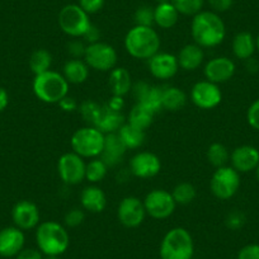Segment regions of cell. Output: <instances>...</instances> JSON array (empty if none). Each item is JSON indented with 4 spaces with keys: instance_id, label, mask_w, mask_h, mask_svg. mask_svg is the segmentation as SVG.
<instances>
[{
    "instance_id": "cell-1",
    "label": "cell",
    "mask_w": 259,
    "mask_h": 259,
    "mask_svg": "<svg viewBox=\"0 0 259 259\" xmlns=\"http://www.w3.org/2000/svg\"><path fill=\"white\" fill-rule=\"evenodd\" d=\"M191 36L194 44L202 49L216 47L226 37V27L223 18L212 11H202L192 17Z\"/></svg>"
},
{
    "instance_id": "cell-2",
    "label": "cell",
    "mask_w": 259,
    "mask_h": 259,
    "mask_svg": "<svg viewBox=\"0 0 259 259\" xmlns=\"http://www.w3.org/2000/svg\"><path fill=\"white\" fill-rule=\"evenodd\" d=\"M36 244L44 255H62L70 245L68 229L57 221L39 223L36 228Z\"/></svg>"
},
{
    "instance_id": "cell-3",
    "label": "cell",
    "mask_w": 259,
    "mask_h": 259,
    "mask_svg": "<svg viewBox=\"0 0 259 259\" xmlns=\"http://www.w3.org/2000/svg\"><path fill=\"white\" fill-rule=\"evenodd\" d=\"M124 49L130 56L149 60L160 51V36L153 27L134 26L124 36Z\"/></svg>"
},
{
    "instance_id": "cell-4",
    "label": "cell",
    "mask_w": 259,
    "mask_h": 259,
    "mask_svg": "<svg viewBox=\"0 0 259 259\" xmlns=\"http://www.w3.org/2000/svg\"><path fill=\"white\" fill-rule=\"evenodd\" d=\"M69 85L70 84L61 73L49 70L34 75L32 91L38 101L47 104H59V102L69 94Z\"/></svg>"
},
{
    "instance_id": "cell-5",
    "label": "cell",
    "mask_w": 259,
    "mask_h": 259,
    "mask_svg": "<svg viewBox=\"0 0 259 259\" xmlns=\"http://www.w3.org/2000/svg\"><path fill=\"white\" fill-rule=\"evenodd\" d=\"M194 241L187 229L173 228L163 236L159 248L160 259H193Z\"/></svg>"
},
{
    "instance_id": "cell-6",
    "label": "cell",
    "mask_w": 259,
    "mask_h": 259,
    "mask_svg": "<svg viewBox=\"0 0 259 259\" xmlns=\"http://www.w3.org/2000/svg\"><path fill=\"white\" fill-rule=\"evenodd\" d=\"M104 140L106 135L97 127H80L71 136V150L84 159L98 158L103 151Z\"/></svg>"
},
{
    "instance_id": "cell-7",
    "label": "cell",
    "mask_w": 259,
    "mask_h": 259,
    "mask_svg": "<svg viewBox=\"0 0 259 259\" xmlns=\"http://www.w3.org/2000/svg\"><path fill=\"white\" fill-rule=\"evenodd\" d=\"M57 23L65 34L73 38L84 37L92 26L89 14L79 7V4H68L62 7L57 16Z\"/></svg>"
},
{
    "instance_id": "cell-8",
    "label": "cell",
    "mask_w": 259,
    "mask_h": 259,
    "mask_svg": "<svg viewBox=\"0 0 259 259\" xmlns=\"http://www.w3.org/2000/svg\"><path fill=\"white\" fill-rule=\"evenodd\" d=\"M240 188V173L231 165L216 168L210 181L211 193L218 200L228 201L238 193Z\"/></svg>"
},
{
    "instance_id": "cell-9",
    "label": "cell",
    "mask_w": 259,
    "mask_h": 259,
    "mask_svg": "<svg viewBox=\"0 0 259 259\" xmlns=\"http://www.w3.org/2000/svg\"><path fill=\"white\" fill-rule=\"evenodd\" d=\"M83 60L87 62L89 69L101 73H109L117 66L118 55L112 45L98 41L87 45Z\"/></svg>"
},
{
    "instance_id": "cell-10",
    "label": "cell",
    "mask_w": 259,
    "mask_h": 259,
    "mask_svg": "<svg viewBox=\"0 0 259 259\" xmlns=\"http://www.w3.org/2000/svg\"><path fill=\"white\" fill-rule=\"evenodd\" d=\"M143 201L146 215L155 220H165V219L170 218L177 207L171 192L163 188L150 191Z\"/></svg>"
},
{
    "instance_id": "cell-11",
    "label": "cell",
    "mask_w": 259,
    "mask_h": 259,
    "mask_svg": "<svg viewBox=\"0 0 259 259\" xmlns=\"http://www.w3.org/2000/svg\"><path fill=\"white\" fill-rule=\"evenodd\" d=\"M85 159L74 151L62 154L57 160V174L68 186H76L85 179Z\"/></svg>"
},
{
    "instance_id": "cell-12",
    "label": "cell",
    "mask_w": 259,
    "mask_h": 259,
    "mask_svg": "<svg viewBox=\"0 0 259 259\" xmlns=\"http://www.w3.org/2000/svg\"><path fill=\"white\" fill-rule=\"evenodd\" d=\"M144 201L135 196H127L122 198L117 207V219L119 224L127 229L139 228L146 218Z\"/></svg>"
},
{
    "instance_id": "cell-13",
    "label": "cell",
    "mask_w": 259,
    "mask_h": 259,
    "mask_svg": "<svg viewBox=\"0 0 259 259\" xmlns=\"http://www.w3.org/2000/svg\"><path fill=\"white\" fill-rule=\"evenodd\" d=\"M191 101L200 109H213L223 101V92L218 84L205 79L192 87Z\"/></svg>"
},
{
    "instance_id": "cell-14",
    "label": "cell",
    "mask_w": 259,
    "mask_h": 259,
    "mask_svg": "<svg viewBox=\"0 0 259 259\" xmlns=\"http://www.w3.org/2000/svg\"><path fill=\"white\" fill-rule=\"evenodd\" d=\"M12 220L14 226L21 230H33L41 223L38 206L28 200H21L12 208Z\"/></svg>"
},
{
    "instance_id": "cell-15",
    "label": "cell",
    "mask_w": 259,
    "mask_h": 259,
    "mask_svg": "<svg viewBox=\"0 0 259 259\" xmlns=\"http://www.w3.org/2000/svg\"><path fill=\"white\" fill-rule=\"evenodd\" d=\"M161 170V160L156 154L150 151H140L130 160V171L140 179L154 178Z\"/></svg>"
},
{
    "instance_id": "cell-16",
    "label": "cell",
    "mask_w": 259,
    "mask_h": 259,
    "mask_svg": "<svg viewBox=\"0 0 259 259\" xmlns=\"http://www.w3.org/2000/svg\"><path fill=\"white\" fill-rule=\"evenodd\" d=\"M148 68L151 75L159 80H169L174 78L179 70L177 55L161 52L154 55L148 60Z\"/></svg>"
},
{
    "instance_id": "cell-17",
    "label": "cell",
    "mask_w": 259,
    "mask_h": 259,
    "mask_svg": "<svg viewBox=\"0 0 259 259\" xmlns=\"http://www.w3.org/2000/svg\"><path fill=\"white\" fill-rule=\"evenodd\" d=\"M235 71V62L226 56H218L208 60L203 68L206 80L218 84V85L230 80Z\"/></svg>"
},
{
    "instance_id": "cell-18",
    "label": "cell",
    "mask_w": 259,
    "mask_h": 259,
    "mask_svg": "<svg viewBox=\"0 0 259 259\" xmlns=\"http://www.w3.org/2000/svg\"><path fill=\"white\" fill-rule=\"evenodd\" d=\"M26 235L17 226H7L0 230V256L12 259L24 249Z\"/></svg>"
},
{
    "instance_id": "cell-19",
    "label": "cell",
    "mask_w": 259,
    "mask_h": 259,
    "mask_svg": "<svg viewBox=\"0 0 259 259\" xmlns=\"http://www.w3.org/2000/svg\"><path fill=\"white\" fill-rule=\"evenodd\" d=\"M230 163L240 174L255 170L259 164V150L251 145L238 146L230 153Z\"/></svg>"
},
{
    "instance_id": "cell-20",
    "label": "cell",
    "mask_w": 259,
    "mask_h": 259,
    "mask_svg": "<svg viewBox=\"0 0 259 259\" xmlns=\"http://www.w3.org/2000/svg\"><path fill=\"white\" fill-rule=\"evenodd\" d=\"M161 91H163V88H160V87L151 85L145 81H139V83L134 84L133 87L136 103L146 107L155 114L163 109V107H161Z\"/></svg>"
},
{
    "instance_id": "cell-21",
    "label": "cell",
    "mask_w": 259,
    "mask_h": 259,
    "mask_svg": "<svg viewBox=\"0 0 259 259\" xmlns=\"http://www.w3.org/2000/svg\"><path fill=\"white\" fill-rule=\"evenodd\" d=\"M179 69L184 71H196L205 61V51L197 44H187L177 55Z\"/></svg>"
},
{
    "instance_id": "cell-22",
    "label": "cell",
    "mask_w": 259,
    "mask_h": 259,
    "mask_svg": "<svg viewBox=\"0 0 259 259\" xmlns=\"http://www.w3.org/2000/svg\"><path fill=\"white\" fill-rule=\"evenodd\" d=\"M80 205L84 211L91 213H101L107 207V196L97 184L85 187L80 193Z\"/></svg>"
},
{
    "instance_id": "cell-23",
    "label": "cell",
    "mask_w": 259,
    "mask_h": 259,
    "mask_svg": "<svg viewBox=\"0 0 259 259\" xmlns=\"http://www.w3.org/2000/svg\"><path fill=\"white\" fill-rule=\"evenodd\" d=\"M126 151L127 149L124 148L118 135L117 134H108V135H106L104 148L101 154V158L111 168V166H116L121 163Z\"/></svg>"
},
{
    "instance_id": "cell-24",
    "label": "cell",
    "mask_w": 259,
    "mask_h": 259,
    "mask_svg": "<svg viewBox=\"0 0 259 259\" xmlns=\"http://www.w3.org/2000/svg\"><path fill=\"white\" fill-rule=\"evenodd\" d=\"M108 85L112 96L124 97L133 91V76L126 68L116 66L113 70L109 71Z\"/></svg>"
},
{
    "instance_id": "cell-25",
    "label": "cell",
    "mask_w": 259,
    "mask_h": 259,
    "mask_svg": "<svg viewBox=\"0 0 259 259\" xmlns=\"http://www.w3.org/2000/svg\"><path fill=\"white\" fill-rule=\"evenodd\" d=\"M231 50L236 59L243 60V61L251 59L254 52L256 51L255 37L250 32H239L238 34L234 36L233 42H231Z\"/></svg>"
},
{
    "instance_id": "cell-26",
    "label": "cell",
    "mask_w": 259,
    "mask_h": 259,
    "mask_svg": "<svg viewBox=\"0 0 259 259\" xmlns=\"http://www.w3.org/2000/svg\"><path fill=\"white\" fill-rule=\"evenodd\" d=\"M124 123L126 122H124V116L122 112L113 111L106 104L102 108L98 121L96 122L94 127L101 130L104 135H108V134H116Z\"/></svg>"
},
{
    "instance_id": "cell-27",
    "label": "cell",
    "mask_w": 259,
    "mask_h": 259,
    "mask_svg": "<svg viewBox=\"0 0 259 259\" xmlns=\"http://www.w3.org/2000/svg\"><path fill=\"white\" fill-rule=\"evenodd\" d=\"M179 16L170 0H164L154 8V24L161 29H170L177 24Z\"/></svg>"
},
{
    "instance_id": "cell-28",
    "label": "cell",
    "mask_w": 259,
    "mask_h": 259,
    "mask_svg": "<svg viewBox=\"0 0 259 259\" xmlns=\"http://www.w3.org/2000/svg\"><path fill=\"white\" fill-rule=\"evenodd\" d=\"M89 66L83 59H69L64 64L62 75L69 84H83L89 78Z\"/></svg>"
},
{
    "instance_id": "cell-29",
    "label": "cell",
    "mask_w": 259,
    "mask_h": 259,
    "mask_svg": "<svg viewBox=\"0 0 259 259\" xmlns=\"http://www.w3.org/2000/svg\"><path fill=\"white\" fill-rule=\"evenodd\" d=\"M116 134L127 150H136L145 143V131L130 124L128 122H126Z\"/></svg>"
},
{
    "instance_id": "cell-30",
    "label": "cell",
    "mask_w": 259,
    "mask_h": 259,
    "mask_svg": "<svg viewBox=\"0 0 259 259\" xmlns=\"http://www.w3.org/2000/svg\"><path fill=\"white\" fill-rule=\"evenodd\" d=\"M187 104V96L178 87L169 85L161 91V107L165 111H181Z\"/></svg>"
},
{
    "instance_id": "cell-31",
    "label": "cell",
    "mask_w": 259,
    "mask_h": 259,
    "mask_svg": "<svg viewBox=\"0 0 259 259\" xmlns=\"http://www.w3.org/2000/svg\"><path fill=\"white\" fill-rule=\"evenodd\" d=\"M52 62H54V59H52V55L49 50L37 49L29 56L28 65L34 75H39V74L51 70Z\"/></svg>"
},
{
    "instance_id": "cell-32",
    "label": "cell",
    "mask_w": 259,
    "mask_h": 259,
    "mask_svg": "<svg viewBox=\"0 0 259 259\" xmlns=\"http://www.w3.org/2000/svg\"><path fill=\"white\" fill-rule=\"evenodd\" d=\"M154 117H155V113H154V112H151L150 109L141 106V104L136 103L135 106L133 107V109L130 111L127 122H128L130 124H133V126L145 131V130H148L149 127L153 124Z\"/></svg>"
},
{
    "instance_id": "cell-33",
    "label": "cell",
    "mask_w": 259,
    "mask_h": 259,
    "mask_svg": "<svg viewBox=\"0 0 259 259\" xmlns=\"http://www.w3.org/2000/svg\"><path fill=\"white\" fill-rule=\"evenodd\" d=\"M171 196H173L174 201H176L177 206H187L191 205L197 196V189L189 182H181L177 184L171 191Z\"/></svg>"
},
{
    "instance_id": "cell-34",
    "label": "cell",
    "mask_w": 259,
    "mask_h": 259,
    "mask_svg": "<svg viewBox=\"0 0 259 259\" xmlns=\"http://www.w3.org/2000/svg\"><path fill=\"white\" fill-rule=\"evenodd\" d=\"M108 168L109 166L104 163V160L101 156L91 159V160L87 163L85 179L91 184L99 183V182H102L106 178L107 173H108Z\"/></svg>"
},
{
    "instance_id": "cell-35",
    "label": "cell",
    "mask_w": 259,
    "mask_h": 259,
    "mask_svg": "<svg viewBox=\"0 0 259 259\" xmlns=\"http://www.w3.org/2000/svg\"><path fill=\"white\" fill-rule=\"evenodd\" d=\"M206 158L211 165L215 168H221V166L228 165V163L230 161V153L224 144L212 143L208 146Z\"/></svg>"
},
{
    "instance_id": "cell-36",
    "label": "cell",
    "mask_w": 259,
    "mask_h": 259,
    "mask_svg": "<svg viewBox=\"0 0 259 259\" xmlns=\"http://www.w3.org/2000/svg\"><path fill=\"white\" fill-rule=\"evenodd\" d=\"M102 108H103V106H101L97 102L91 101V99L84 101L83 103L79 104V112H80L84 121L88 123V126H94L96 124V122L99 118V114L102 112Z\"/></svg>"
},
{
    "instance_id": "cell-37",
    "label": "cell",
    "mask_w": 259,
    "mask_h": 259,
    "mask_svg": "<svg viewBox=\"0 0 259 259\" xmlns=\"http://www.w3.org/2000/svg\"><path fill=\"white\" fill-rule=\"evenodd\" d=\"M181 16L194 17L202 12L205 0H170Z\"/></svg>"
},
{
    "instance_id": "cell-38",
    "label": "cell",
    "mask_w": 259,
    "mask_h": 259,
    "mask_svg": "<svg viewBox=\"0 0 259 259\" xmlns=\"http://www.w3.org/2000/svg\"><path fill=\"white\" fill-rule=\"evenodd\" d=\"M136 26H145L153 27L154 26V8L148 6L139 7L134 16Z\"/></svg>"
},
{
    "instance_id": "cell-39",
    "label": "cell",
    "mask_w": 259,
    "mask_h": 259,
    "mask_svg": "<svg viewBox=\"0 0 259 259\" xmlns=\"http://www.w3.org/2000/svg\"><path fill=\"white\" fill-rule=\"evenodd\" d=\"M246 223V216L243 211L240 210H234L231 212L228 213V216L225 218V225L229 230L238 231L240 229L244 228Z\"/></svg>"
},
{
    "instance_id": "cell-40",
    "label": "cell",
    "mask_w": 259,
    "mask_h": 259,
    "mask_svg": "<svg viewBox=\"0 0 259 259\" xmlns=\"http://www.w3.org/2000/svg\"><path fill=\"white\" fill-rule=\"evenodd\" d=\"M85 220V212L83 208H71L70 211L65 213L64 224L66 228H78Z\"/></svg>"
},
{
    "instance_id": "cell-41",
    "label": "cell",
    "mask_w": 259,
    "mask_h": 259,
    "mask_svg": "<svg viewBox=\"0 0 259 259\" xmlns=\"http://www.w3.org/2000/svg\"><path fill=\"white\" fill-rule=\"evenodd\" d=\"M246 121L251 128L259 131V98L249 106L246 111Z\"/></svg>"
},
{
    "instance_id": "cell-42",
    "label": "cell",
    "mask_w": 259,
    "mask_h": 259,
    "mask_svg": "<svg viewBox=\"0 0 259 259\" xmlns=\"http://www.w3.org/2000/svg\"><path fill=\"white\" fill-rule=\"evenodd\" d=\"M106 0H79L78 4L81 9H83L85 13L91 14L98 13L99 11H102V8L104 7Z\"/></svg>"
},
{
    "instance_id": "cell-43",
    "label": "cell",
    "mask_w": 259,
    "mask_h": 259,
    "mask_svg": "<svg viewBox=\"0 0 259 259\" xmlns=\"http://www.w3.org/2000/svg\"><path fill=\"white\" fill-rule=\"evenodd\" d=\"M236 259H259V244H246L238 251Z\"/></svg>"
},
{
    "instance_id": "cell-44",
    "label": "cell",
    "mask_w": 259,
    "mask_h": 259,
    "mask_svg": "<svg viewBox=\"0 0 259 259\" xmlns=\"http://www.w3.org/2000/svg\"><path fill=\"white\" fill-rule=\"evenodd\" d=\"M87 46L79 39H74L68 44V52L71 56V59H83L85 54Z\"/></svg>"
},
{
    "instance_id": "cell-45",
    "label": "cell",
    "mask_w": 259,
    "mask_h": 259,
    "mask_svg": "<svg viewBox=\"0 0 259 259\" xmlns=\"http://www.w3.org/2000/svg\"><path fill=\"white\" fill-rule=\"evenodd\" d=\"M208 6L215 13H224L233 7L234 0H207Z\"/></svg>"
},
{
    "instance_id": "cell-46",
    "label": "cell",
    "mask_w": 259,
    "mask_h": 259,
    "mask_svg": "<svg viewBox=\"0 0 259 259\" xmlns=\"http://www.w3.org/2000/svg\"><path fill=\"white\" fill-rule=\"evenodd\" d=\"M59 107L64 112H68V113H71V112H75L76 109H79V103L76 102V99L74 97L68 96L62 98L61 101L59 102Z\"/></svg>"
},
{
    "instance_id": "cell-47",
    "label": "cell",
    "mask_w": 259,
    "mask_h": 259,
    "mask_svg": "<svg viewBox=\"0 0 259 259\" xmlns=\"http://www.w3.org/2000/svg\"><path fill=\"white\" fill-rule=\"evenodd\" d=\"M16 259H44V254L34 248H24Z\"/></svg>"
},
{
    "instance_id": "cell-48",
    "label": "cell",
    "mask_w": 259,
    "mask_h": 259,
    "mask_svg": "<svg viewBox=\"0 0 259 259\" xmlns=\"http://www.w3.org/2000/svg\"><path fill=\"white\" fill-rule=\"evenodd\" d=\"M107 106L109 107L111 109L117 112H121L124 107V99L123 97H119V96H112L111 99L108 101Z\"/></svg>"
},
{
    "instance_id": "cell-49",
    "label": "cell",
    "mask_w": 259,
    "mask_h": 259,
    "mask_svg": "<svg viewBox=\"0 0 259 259\" xmlns=\"http://www.w3.org/2000/svg\"><path fill=\"white\" fill-rule=\"evenodd\" d=\"M99 36H101V33H99L98 28H97L96 26H93V24H92L91 28L87 31L85 34H84L83 38L85 39V41L88 42V45H89V44H94V42H98L99 41Z\"/></svg>"
},
{
    "instance_id": "cell-50",
    "label": "cell",
    "mask_w": 259,
    "mask_h": 259,
    "mask_svg": "<svg viewBox=\"0 0 259 259\" xmlns=\"http://www.w3.org/2000/svg\"><path fill=\"white\" fill-rule=\"evenodd\" d=\"M9 104V94L3 87H0V113L8 107Z\"/></svg>"
},
{
    "instance_id": "cell-51",
    "label": "cell",
    "mask_w": 259,
    "mask_h": 259,
    "mask_svg": "<svg viewBox=\"0 0 259 259\" xmlns=\"http://www.w3.org/2000/svg\"><path fill=\"white\" fill-rule=\"evenodd\" d=\"M44 259H60L59 256H54V255H44Z\"/></svg>"
},
{
    "instance_id": "cell-52",
    "label": "cell",
    "mask_w": 259,
    "mask_h": 259,
    "mask_svg": "<svg viewBox=\"0 0 259 259\" xmlns=\"http://www.w3.org/2000/svg\"><path fill=\"white\" fill-rule=\"evenodd\" d=\"M255 177H256V179H258V182H259V164H258V166L255 168Z\"/></svg>"
},
{
    "instance_id": "cell-53",
    "label": "cell",
    "mask_w": 259,
    "mask_h": 259,
    "mask_svg": "<svg viewBox=\"0 0 259 259\" xmlns=\"http://www.w3.org/2000/svg\"><path fill=\"white\" fill-rule=\"evenodd\" d=\"M255 42H256V51L259 52V33H258V36H256Z\"/></svg>"
}]
</instances>
